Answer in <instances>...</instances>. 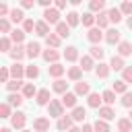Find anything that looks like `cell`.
I'll return each mask as SVG.
<instances>
[{"label":"cell","instance_id":"1","mask_svg":"<svg viewBox=\"0 0 132 132\" xmlns=\"http://www.w3.org/2000/svg\"><path fill=\"white\" fill-rule=\"evenodd\" d=\"M64 103H62V99H52V103L47 105V116L50 118H56V120H60L62 116H66L64 113Z\"/></svg>","mask_w":132,"mask_h":132},{"label":"cell","instance_id":"2","mask_svg":"<svg viewBox=\"0 0 132 132\" xmlns=\"http://www.w3.org/2000/svg\"><path fill=\"white\" fill-rule=\"evenodd\" d=\"M25 124H27V113H23V111H14L12 113V118H10V126L14 128V130H25Z\"/></svg>","mask_w":132,"mask_h":132},{"label":"cell","instance_id":"3","mask_svg":"<svg viewBox=\"0 0 132 132\" xmlns=\"http://www.w3.org/2000/svg\"><path fill=\"white\" fill-rule=\"evenodd\" d=\"M43 21H45L47 25H54V27H56L58 23H62V21H60V10L54 8V6L47 8V10H43Z\"/></svg>","mask_w":132,"mask_h":132},{"label":"cell","instance_id":"4","mask_svg":"<svg viewBox=\"0 0 132 132\" xmlns=\"http://www.w3.org/2000/svg\"><path fill=\"white\" fill-rule=\"evenodd\" d=\"M105 41H107L109 45H120V43H122V33H120V29H118V27L107 29V31H105Z\"/></svg>","mask_w":132,"mask_h":132},{"label":"cell","instance_id":"5","mask_svg":"<svg viewBox=\"0 0 132 132\" xmlns=\"http://www.w3.org/2000/svg\"><path fill=\"white\" fill-rule=\"evenodd\" d=\"M87 39H89L93 45H99V43H101V39H105V33H103V29L93 27V29H89V31H87Z\"/></svg>","mask_w":132,"mask_h":132},{"label":"cell","instance_id":"6","mask_svg":"<svg viewBox=\"0 0 132 132\" xmlns=\"http://www.w3.org/2000/svg\"><path fill=\"white\" fill-rule=\"evenodd\" d=\"M41 58L52 66V64H58L60 62V58H62V54L58 52V50H52V47H47V50H43V54H41Z\"/></svg>","mask_w":132,"mask_h":132},{"label":"cell","instance_id":"7","mask_svg":"<svg viewBox=\"0 0 132 132\" xmlns=\"http://www.w3.org/2000/svg\"><path fill=\"white\" fill-rule=\"evenodd\" d=\"M8 68H10V76L14 80H23V76L27 72V66H23L21 62H12V66H8Z\"/></svg>","mask_w":132,"mask_h":132},{"label":"cell","instance_id":"8","mask_svg":"<svg viewBox=\"0 0 132 132\" xmlns=\"http://www.w3.org/2000/svg\"><path fill=\"white\" fill-rule=\"evenodd\" d=\"M41 54H43V50H41V45H39L37 41H29V43H27V58L35 60V58H39Z\"/></svg>","mask_w":132,"mask_h":132},{"label":"cell","instance_id":"9","mask_svg":"<svg viewBox=\"0 0 132 132\" xmlns=\"http://www.w3.org/2000/svg\"><path fill=\"white\" fill-rule=\"evenodd\" d=\"M35 103H37V105H41V107H43V105L47 107V105L52 103L50 89H39V93H37V97H35Z\"/></svg>","mask_w":132,"mask_h":132},{"label":"cell","instance_id":"10","mask_svg":"<svg viewBox=\"0 0 132 132\" xmlns=\"http://www.w3.org/2000/svg\"><path fill=\"white\" fill-rule=\"evenodd\" d=\"M8 56L12 58V62H21L23 58H27V45H14Z\"/></svg>","mask_w":132,"mask_h":132},{"label":"cell","instance_id":"11","mask_svg":"<svg viewBox=\"0 0 132 132\" xmlns=\"http://www.w3.org/2000/svg\"><path fill=\"white\" fill-rule=\"evenodd\" d=\"M72 126H74V120H72L70 116H62V118L56 122V128H58L60 132H68Z\"/></svg>","mask_w":132,"mask_h":132},{"label":"cell","instance_id":"12","mask_svg":"<svg viewBox=\"0 0 132 132\" xmlns=\"http://www.w3.org/2000/svg\"><path fill=\"white\" fill-rule=\"evenodd\" d=\"M33 130L35 132H50V118H35Z\"/></svg>","mask_w":132,"mask_h":132},{"label":"cell","instance_id":"13","mask_svg":"<svg viewBox=\"0 0 132 132\" xmlns=\"http://www.w3.org/2000/svg\"><path fill=\"white\" fill-rule=\"evenodd\" d=\"M74 93H76L78 97H85V95L89 97L93 91H91V85H89L87 80H80V82H76V85H74Z\"/></svg>","mask_w":132,"mask_h":132},{"label":"cell","instance_id":"14","mask_svg":"<svg viewBox=\"0 0 132 132\" xmlns=\"http://www.w3.org/2000/svg\"><path fill=\"white\" fill-rule=\"evenodd\" d=\"M8 19H10V23H14V25H19V23L23 25L27 16H25L23 8H12V10H10V14H8Z\"/></svg>","mask_w":132,"mask_h":132},{"label":"cell","instance_id":"15","mask_svg":"<svg viewBox=\"0 0 132 132\" xmlns=\"http://www.w3.org/2000/svg\"><path fill=\"white\" fill-rule=\"evenodd\" d=\"M80 23H82V27L93 29L95 23H97V14H93V12H82V14H80Z\"/></svg>","mask_w":132,"mask_h":132},{"label":"cell","instance_id":"16","mask_svg":"<svg viewBox=\"0 0 132 132\" xmlns=\"http://www.w3.org/2000/svg\"><path fill=\"white\" fill-rule=\"evenodd\" d=\"M66 76L76 85V82H80V78H82V68H80V66H70L68 72H66Z\"/></svg>","mask_w":132,"mask_h":132},{"label":"cell","instance_id":"17","mask_svg":"<svg viewBox=\"0 0 132 132\" xmlns=\"http://www.w3.org/2000/svg\"><path fill=\"white\" fill-rule=\"evenodd\" d=\"M76 99H78V95H76L74 91H72V93L68 91L66 95H62V103H64V107H68V109H74V107H76Z\"/></svg>","mask_w":132,"mask_h":132},{"label":"cell","instance_id":"18","mask_svg":"<svg viewBox=\"0 0 132 132\" xmlns=\"http://www.w3.org/2000/svg\"><path fill=\"white\" fill-rule=\"evenodd\" d=\"M87 105L93 107V109H99V107H103V97H101L99 93H91V95L87 97Z\"/></svg>","mask_w":132,"mask_h":132},{"label":"cell","instance_id":"19","mask_svg":"<svg viewBox=\"0 0 132 132\" xmlns=\"http://www.w3.org/2000/svg\"><path fill=\"white\" fill-rule=\"evenodd\" d=\"M97 111H99V120L109 122V120H113V118H116V111H113V107H111V105H103V107H99Z\"/></svg>","mask_w":132,"mask_h":132},{"label":"cell","instance_id":"20","mask_svg":"<svg viewBox=\"0 0 132 132\" xmlns=\"http://www.w3.org/2000/svg\"><path fill=\"white\" fill-rule=\"evenodd\" d=\"M62 56H64V60H66V62H76V60H78V47L68 45V47L62 52Z\"/></svg>","mask_w":132,"mask_h":132},{"label":"cell","instance_id":"21","mask_svg":"<svg viewBox=\"0 0 132 132\" xmlns=\"http://www.w3.org/2000/svg\"><path fill=\"white\" fill-rule=\"evenodd\" d=\"M64 72H66V68H64L60 62H58V64H52V66H47V74H50L52 78H56V80H58V78H60Z\"/></svg>","mask_w":132,"mask_h":132},{"label":"cell","instance_id":"22","mask_svg":"<svg viewBox=\"0 0 132 132\" xmlns=\"http://www.w3.org/2000/svg\"><path fill=\"white\" fill-rule=\"evenodd\" d=\"M52 91L58 93V95H66V93H68V82L62 80V78H58V80L52 82Z\"/></svg>","mask_w":132,"mask_h":132},{"label":"cell","instance_id":"23","mask_svg":"<svg viewBox=\"0 0 132 132\" xmlns=\"http://www.w3.org/2000/svg\"><path fill=\"white\" fill-rule=\"evenodd\" d=\"M23 97L25 99H33V97H37V93H39V89L33 85V82H25V87H23Z\"/></svg>","mask_w":132,"mask_h":132},{"label":"cell","instance_id":"24","mask_svg":"<svg viewBox=\"0 0 132 132\" xmlns=\"http://www.w3.org/2000/svg\"><path fill=\"white\" fill-rule=\"evenodd\" d=\"M58 37H62V39H66L68 35H70V25L66 23V21H62V23H58L56 25V31H54Z\"/></svg>","mask_w":132,"mask_h":132},{"label":"cell","instance_id":"25","mask_svg":"<svg viewBox=\"0 0 132 132\" xmlns=\"http://www.w3.org/2000/svg\"><path fill=\"white\" fill-rule=\"evenodd\" d=\"M89 56H91L93 60L103 62V58H105V50H103L101 45H91V47H89Z\"/></svg>","mask_w":132,"mask_h":132},{"label":"cell","instance_id":"26","mask_svg":"<svg viewBox=\"0 0 132 132\" xmlns=\"http://www.w3.org/2000/svg\"><path fill=\"white\" fill-rule=\"evenodd\" d=\"M78 62H80V68H82V72L95 70V66H97V64H95V60H93V58H91L89 54H87V56H82V58H80Z\"/></svg>","mask_w":132,"mask_h":132},{"label":"cell","instance_id":"27","mask_svg":"<svg viewBox=\"0 0 132 132\" xmlns=\"http://www.w3.org/2000/svg\"><path fill=\"white\" fill-rule=\"evenodd\" d=\"M109 68H111V70H116V72H118V70L122 72V70L126 68V62H124V58H120L118 54H116V56H111V60H109Z\"/></svg>","mask_w":132,"mask_h":132},{"label":"cell","instance_id":"28","mask_svg":"<svg viewBox=\"0 0 132 132\" xmlns=\"http://www.w3.org/2000/svg\"><path fill=\"white\" fill-rule=\"evenodd\" d=\"M109 72H111V68H109V64H105V62H99V64L95 66V74H97V78H107Z\"/></svg>","mask_w":132,"mask_h":132},{"label":"cell","instance_id":"29","mask_svg":"<svg viewBox=\"0 0 132 132\" xmlns=\"http://www.w3.org/2000/svg\"><path fill=\"white\" fill-rule=\"evenodd\" d=\"M23 101H25L23 93H8V97H6V103H8V105H12V107L23 105Z\"/></svg>","mask_w":132,"mask_h":132},{"label":"cell","instance_id":"30","mask_svg":"<svg viewBox=\"0 0 132 132\" xmlns=\"http://www.w3.org/2000/svg\"><path fill=\"white\" fill-rule=\"evenodd\" d=\"M118 56H120V58L132 56V41H122V43L118 45Z\"/></svg>","mask_w":132,"mask_h":132},{"label":"cell","instance_id":"31","mask_svg":"<svg viewBox=\"0 0 132 132\" xmlns=\"http://www.w3.org/2000/svg\"><path fill=\"white\" fill-rule=\"evenodd\" d=\"M103 10H105V0H91V2H89V12L99 14V12H103Z\"/></svg>","mask_w":132,"mask_h":132},{"label":"cell","instance_id":"32","mask_svg":"<svg viewBox=\"0 0 132 132\" xmlns=\"http://www.w3.org/2000/svg\"><path fill=\"white\" fill-rule=\"evenodd\" d=\"M52 31H50V25L45 23V21H37V25H35V35H39V37H47Z\"/></svg>","mask_w":132,"mask_h":132},{"label":"cell","instance_id":"33","mask_svg":"<svg viewBox=\"0 0 132 132\" xmlns=\"http://www.w3.org/2000/svg\"><path fill=\"white\" fill-rule=\"evenodd\" d=\"M25 35H27V33H25L23 29H12V33H10L8 37L12 39V43H14V45H23V41H25Z\"/></svg>","mask_w":132,"mask_h":132},{"label":"cell","instance_id":"34","mask_svg":"<svg viewBox=\"0 0 132 132\" xmlns=\"http://www.w3.org/2000/svg\"><path fill=\"white\" fill-rule=\"evenodd\" d=\"M45 45L52 47V50H58V47L62 45V37H58L56 33H50V35L45 37Z\"/></svg>","mask_w":132,"mask_h":132},{"label":"cell","instance_id":"35","mask_svg":"<svg viewBox=\"0 0 132 132\" xmlns=\"http://www.w3.org/2000/svg\"><path fill=\"white\" fill-rule=\"evenodd\" d=\"M66 23L70 25V29H72V27H76V25H80V14H78L76 10L66 12Z\"/></svg>","mask_w":132,"mask_h":132},{"label":"cell","instance_id":"36","mask_svg":"<svg viewBox=\"0 0 132 132\" xmlns=\"http://www.w3.org/2000/svg\"><path fill=\"white\" fill-rule=\"evenodd\" d=\"M99 29H107L109 27V14H107V10H103V12H99L97 14V23H95Z\"/></svg>","mask_w":132,"mask_h":132},{"label":"cell","instance_id":"37","mask_svg":"<svg viewBox=\"0 0 132 132\" xmlns=\"http://www.w3.org/2000/svg\"><path fill=\"white\" fill-rule=\"evenodd\" d=\"M111 91H113L116 95H126V93H128V85L120 78V80H116V82L111 85Z\"/></svg>","mask_w":132,"mask_h":132},{"label":"cell","instance_id":"38","mask_svg":"<svg viewBox=\"0 0 132 132\" xmlns=\"http://www.w3.org/2000/svg\"><path fill=\"white\" fill-rule=\"evenodd\" d=\"M70 118H72L74 122H82V120L87 118V109H85V107H80V105H76V107L72 109V113H70Z\"/></svg>","mask_w":132,"mask_h":132},{"label":"cell","instance_id":"39","mask_svg":"<svg viewBox=\"0 0 132 132\" xmlns=\"http://www.w3.org/2000/svg\"><path fill=\"white\" fill-rule=\"evenodd\" d=\"M118 132H132V120L130 118H120L118 120Z\"/></svg>","mask_w":132,"mask_h":132},{"label":"cell","instance_id":"40","mask_svg":"<svg viewBox=\"0 0 132 132\" xmlns=\"http://www.w3.org/2000/svg\"><path fill=\"white\" fill-rule=\"evenodd\" d=\"M107 14H109V23H116V25L124 19L122 10H120V8H116V6H113V8H109V10H107Z\"/></svg>","mask_w":132,"mask_h":132},{"label":"cell","instance_id":"41","mask_svg":"<svg viewBox=\"0 0 132 132\" xmlns=\"http://www.w3.org/2000/svg\"><path fill=\"white\" fill-rule=\"evenodd\" d=\"M12 47H14V45H12V39H10L8 35L0 39V52H4V54H10V52H12Z\"/></svg>","mask_w":132,"mask_h":132},{"label":"cell","instance_id":"42","mask_svg":"<svg viewBox=\"0 0 132 132\" xmlns=\"http://www.w3.org/2000/svg\"><path fill=\"white\" fill-rule=\"evenodd\" d=\"M23 87H25L23 80H14V78H12V80L6 85V91H8V93H19V91H23Z\"/></svg>","mask_w":132,"mask_h":132},{"label":"cell","instance_id":"43","mask_svg":"<svg viewBox=\"0 0 132 132\" xmlns=\"http://www.w3.org/2000/svg\"><path fill=\"white\" fill-rule=\"evenodd\" d=\"M101 97H103V105H113V103H116V93H113L111 89L103 91V93H101Z\"/></svg>","mask_w":132,"mask_h":132},{"label":"cell","instance_id":"44","mask_svg":"<svg viewBox=\"0 0 132 132\" xmlns=\"http://www.w3.org/2000/svg\"><path fill=\"white\" fill-rule=\"evenodd\" d=\"M93 128H95V132H111V128H109V124L105 122V120H95V124H93Z\"/></svg>","mask_w":132,"mask_h":132},{"label":"cell","instance_id":"45","mask_svg":"<svg viewBox=\"0 0 132 132\" xmlns=\"http://www.w3.org/2000/svg\"><path fill=\"white\" fill-rule=\"evenodd\" d=\"M25 76H27L29 80H35V78L39 76V66H35V64H29V66H27V72H25Z\"/></svg>","mask_w":132,"mask_h":132},{"label":"cell","instance_id":"46","mask_svg":"<svg viewBox=\"0 0 132 132\" xmlns=\"http://www.w3.org/2000/svg\"><path fill=\"white\" fill-rule=\"evenodd\" d=\"M0 31L4 33V37H6V33H8V35L12 33V23H10V19H0Z\"/></svg>","mask_w":132,"mask_h":132},{"label":"cell","instance_id":"47","mask_svg":"<svg viewBox=\"0 0 132 132\" xmlns=\"http://www.w3.org/2000/svg\"><path fill=\"white\" fill-rule=\"evenodd\" d=\"M12 113H14V111H12V105H8V103L4 101V103L0 105V118H12Z\"/></svg>","mask_w":132,"mask_h":132},{"label":"cell","instance_id":"48","mask_svg":"<svg viewBox=\"0 0 132 132\" xmlns=\"http://www.w3.org/2000/svg\"><path fill=\"white\" fill-rule=\"evenodd\" d=\"M12 80V76H10V68H0V82H4V85H8Z\"/></svg>","mask_w":132,"mask_h":132},{"label":"cell","instance_id":"49","mask_svg":"<svg viewBox=\"0 0 132 132\" xmlns=\"http://www.w3.org/2000/svg\"><path fill=\"white\" fill-rule=\"evenodd\" d=\"M35 25H37V21H33V19H25V23H23V31H25V33H31V31H35Z\"/></svg>","mask_w":132,"mask_h":132},{"label":"cell","instance_id":"50","mask_svg":"<svg viewBox=\"0 0 132 132\" xmlns=\"http://www.w3.org/2000/svg\"><path fill=\"white\" fill-rule=\"evenodd\" d=\"M120 10H122V14H124V16H132V2H130V0H126V2H122V6H120Z\"/></svg>","mask_w":132,"mask_h":132},{"label":"cell","instance_id":"51","mask_svg":"<svg viewBox=\"0 0 132 132\" xmlns=\"http://www.w3.org/2000/svg\"><path fill=\"white\" fill-rule=\"evenodd\" d=\"M122 80L128 85V82H132V66H126L124 70H122Z\"/></svg>","mask_w":132,"mask_h":132},{"label":"cell","instance_id":"52","mask_svg":"<svg viewBox=\"0 0 132 132\" xmlns=\"http://www.w3.org/2000/svg\"><path fill=\"white\" fill-rule=\"evenodd\" d=\"M120 103H122L124 107H128V109H132V93L128 91L126 95H122V99H120Z\"/></svg>","mask_w":132,"mask_h":132},{"label":"cell","instance_id":"53","mask_svg":"<svg viewBox=\"0 0 132 132\" xmlns=\"http://www.w3.org/2000/svg\"><path fill=\"white\" fill-rule=\"evenodd\" d=\"M33 6H35V0H23V2H21V8H23V10L33 8Z\"/></svg>","mask_w":132,"mask_h":132},{"label":"cell","instance_id":"54","mask_svg":"<svg viewBox=\"0 0 132 132\" xmlns=\"http://www.w3.org/2000/svg\"><path fill=\"white\" fill-rule=\"evenodd\" d=\"M54 8L64 10V8H66V0H56V2H54Z\"/></svg>","mask_w":132,"mask_h":132},{"label":"cell","instance_id":"55","mask_svg":"<svg viewBox=\"0 0 132 132\" xmlns=\"http://www.w3.org/2000/svg\"><path fill=\"white\" fill-rule=\"evenodd\" d=\"M80 132H95V128H93V124H82Z\"/></svg>","mask_w":132,"mask_h":132},{"label":"cell","instance_id":"56","mask_svg":"<svg viewBox=\"0 0 132 132\" xmlns=\"http://www.w3.org/2000/svg\"><path fill=\"white\" fill-rule=\"evenodd\" d=\"M126 25H128V29H132V16H128V19H126Z\"/></svg>","mask_w":132,"mask_h":132},{"label":"cell","instance_id":"57","mask_svg":"<svg viewBox=\"0 0 132 132\" xmlns=\"http://www.w3.org/2000/svg\"><path fill=\"white\" fill-rule=\"evenodd\" d=\"M68 132H80V128H76V126H72V128H70Z\"/></svg>","mask_w":132,"mask_h":132},{"label":"cell","instance_id":"58","mask_svg":"<svg viewBox=\"0 0 132 132\" xmlns=\"http://www.w3.org/2000/svg\"><path fill=\"white\" fill-rule=\"evenodd\" d=\"M0 132H12V130H10V128H6V126H4V128H0Z\"/></svg>","mask_w":132,"mask_h":132},{"label":"cell","instance_id":"59","mask_svg":"<svg viewBox=\"0 0 132 132\" xmlns=\"http://www.w3.org/2000/svg\"><path fill=\"white\" fill-rule=\"evenodd\" d=\"M128 118H130V120H132V109H130V113H128Z\"/></svg>","mask_w":132,"mask_h":132},{"label":"cell","instance_id":"60","mask_svg":"<svg viewBox=\"0 0 132 132\" xmlns=\"http://www.w3.org/2000/svg\"><path fill=\"white\" fill-rule=\"evenodd\" d=\"M21 132H33V130H27V128H25V130H21Z\"/></svg>","mask_w":132,"mask_h":132}]
</instances>
